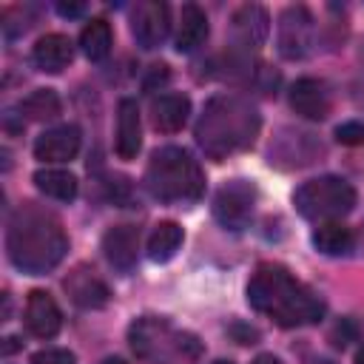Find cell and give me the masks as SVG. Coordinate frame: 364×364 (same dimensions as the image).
<instances>
[{
    "label": "cell",
    "mask_w": 364,
    "mask_h": 364,
    "mask_svg": "<svg viewBox=\"0 0 364 364\" xmlns=\"http://www.w3.org/2000/svg\"><path fill=\"white\" fill-rule=\"evenodd\" d=\"M26 327L37 338H54L63 327V313L46 290H31L26 299Z\"/></svg>",
    "instance_id": "obj_10"
},
{
    "label": "cell",
    "mask_w": 364,
    "mask_h": 364,
    "mask_svg": "<svg viewBox=\"0 0 364 364\" xmlns=\"http://www.w3.org/2000/svg\"><path fill=\"white\" fill-rule=\"evenodd\" d=\"M253 364H282V358H276L273 353H262V355L253 358Z\"/></svg>",
    "instance_id": "obj_30"
},
{
    "label": "cell",
    "mask_w": 364,
    "mask_h": 364,
    "mask_svg": "<svg viewBox=\"0 0 364 364\" xmlns=\"http://www.w3.org/2000/svg\"><path fill=\"white\" fill-rule=\"evenodd\" d=\"M102 253H105L108 264H114L117 270H122V273L134 270L136 256H139V230L134 225L108 228L102 236Z\"/></svg>",
    "instance_id": "obj_11"
},
{
    "label": "cell",
    "mask_w": 364,
    "mask_h": 364,
    "mask_svg": "<svg viewBox=\"0 0 364 364\" xmlns=\"http://www.w3.org/2000/svg\"><path fill=\"white\" fill-rule=\"evenodd\" d=\"M34 185L57 202H71L77 196V176L63 168H40L34 173Z\"/></svg>",
    "instance_id": "obj_20"
},
{
    "label": "cell",
    "mask_w": 364,
    "mask_h": 364,
    "mask_svg": "<svg viewBox=\"0 0 364 364\" xmlns=\"http://www.w3.org/2000/svg\"><path fill=\"white\" fill-rule=\"evenodd\" d=\"M336 139L344 145H364V122H341L336 128Z\"/></svg>",
    "instance_id": "obj_26"
},
{
    "label": "cell",
    "mask_w": 364,
    "mask_h": 364,
    "mask_svg": "<svg viewBox=\"0 0 364 364\" xmlns=\"http://www.w3.org/2000/svg\"><path fill=\"white\" fill-rule=\"evenodd\" d=\"M230 28H233V40L245 48H259L270 31V17L262 6L256 3H245L233 11V20H230Z\"/></svg>",
    "instance_id": "obj_15"
},
{
    "label": "cell",
    "mask_w": 364,
    "mask_h": 364,
    "mask_svg": "<svg viewBox=\"0 0 364 364\" xmlns=\"http://www.w3.org/2000/svg\"><path fill=\"white\" fill-rule=\"evenodd\" d=\"M165 80H168V68H165V65H154L151 80H145V91H151L154 82H165Z\"/></svg>",
    "instance_id": "obj_28"
},
{
    "label": "cell",
    "mask_w": 364,
    "mask_h": 364,
    "mask_svg": "<svg viewBox=\"0 0 364 364\" xmlns=\"http://www.w3.org/2000/svg\"><path fill=\"white\" fill-rule=\"evenodd\" d=\"M65 293L71 296V301L77 304V307H85V310H97V307H105L108 304V287H105V282L94 273V270H88V267H74L68 276H65Z\"/></svg>",
    "instance_id": "obj_14"
},
{
    "label": "cell",
    "mask_w": 364,
    "mask_h": 364,
    "mask_svg": "<svg viewBox=\"0 0 364 364\" xmlns=\"http://www.w3.org/2000/svg\"><path fill=\"white\" fill-rule=\"evenodd\" d=\"M247 301L279 327H304L324 316V301L282 264L256 267L247 282Z\"/></svg>",
    "instance_id": "obj_1"
},
{
    "label": "cell",
    "mask_w": 364,
    "mask_h": 364,
    "mask_svg": "<svg viewBox=\"0 0 364 364\" xmlns=\"http://www.w3.org/2000/svg\"><path fill=\"white\" fill-rule=\"evenodd\" d=\"M310 364H333V361H330V358H313Z\"/></svg>",
    "instance_id": "obj_33"
},
{
    "label": "cell",
    "mask_w": 364,
    "mask_h": 364,
    "mask_svg": "<svg viewBox=\"0 0 364 364\" xmlns=\"http://www.w3.org/2000/svg\"><path fill=\"white\" fill-rule=\"evenodd\" d=\"M145 185L151 196L162 202H193L205 191V173L185 148L165 145L151 154L145 168Z\"/></svg>",
    "instance_id": "obj_5"
},
{
    "label": "cell",
    "mask_w": 364,
    "mask_h": 364,
    "mask_svg": "<svg viewBox=\"0 0 364 364\" xmlns=\"http://www.w3.org/2000/svg\"><path fill=\"white\" fill-rule=\"evenodd\" d=\"M6 247L14 267L37 276L63 262L68 250V239L60 219L51 210H46L43 205L26 202L9 219Z\"/></svg>",
    "instance_id": "obj_2"
},
{
    "label": "cell",
    "mask_w": 364,
    "mask_h": 364,
    "mask_svg": "<svg viewBox=\"0 0 364 364\" xmlns=\"http://www.w3.org/2000/svg\"><path fill=\"white\" fill-rule=\"evenodd\" d=\"M208 34H210L208 14L196 3H185L182 14H179V26H176V51H182V54L196 51L208 40Z\"/></svg>",
    "instance_id": "obj_18"
},
{
    "label": "cell",
    "mask_w": 364,
    "mask_h": 364,
    "mask_svg": "<svg viewBox=\"0 0 364 364\" xmlns=\"http://www.w3.org/2000/svg\"><path fill=\"white\" fill-rule=\"evenodd\" d=\"M259 111L236 94H219L205 102V111L196 122V142L210 159H225L247 148L259 134Z\"/></svg>",
    "instance_id": "obj_3"
},
{
    "label": "cell",
    "mask_w": 364,
    "mask_h": 364,
    "mask_svg": "<svg viewBox=\"0 0 364 364\" xmlns=\"http://www.w3.org/2000/svg\"><path fill=\"white\" fill-rule=\"evenodd\" d=\"M353 333H355V330H353V324H347V321H344V330H341V324H338V327H336V333H333V344H336V347H347V338H350Z\"/></svg>",
    "instance_id": "obj_27"
},
{
    "label": "cell",
    "mask_w": 364,
    "mask_h": 364,
    "mask_svg": "<svg viewBox=\"0 0 364 364\" xmlns=\"http://www.w3.org/2000/svg\"><path fill=\"white\" fill-rule=\"evenodd\" d=\"M290 108L304 119H324L330 114V91L321 80L301 77L290 85Z\"/></svg>",
    "instance_id": "obj_12"
},
{
    "label": "cell",
    "mask_w": 364,
    "mask_h": 364,
    "mask_svg": "<svg viewBox=\"0 0 364 364\" xmlns=\"http://www.w3.org/2000/svg\"><path fill=\"white\" fill-rule=\"evenodd\" d=\"M100 364H125L122 358H105V361H100Z\"/></svg>",
    "instance_id": "obj_32"
},
{
    "label": "cell",
    "mask_w": 364,
    "mask_h": 364,
    "mask_svg": "<svg viewBox=\"0 0 364 364\" xmlns=\"http://www.w3.org/2000/svg\"><path fill=\"white\" fill-rule=\"evenodd\" d=\"M71 57H74L71 40H68L65 34H57V31L43 34V37L34 43V48H31L34 65H37L40 71H48V74H60V71L71 63Z\"/></svg>",
    "instance_id": "obj_17"
},
{
    "label": "cell",
    "mask_w": 364,
    "mask_h": 364,
    "mask_svg": "<svg viewBox=\"0 0 364 364\" xmlns=\"http://www.w3.org/2000/svg\"><path fill=\"white\" fill-rule=\"evenodd\" d=\"M119 159H134L142 148V125H139V108L136 100L125 97L117 108V139H114Z\"/></svg>",
    "instance_id": "obj_16"
},
{
    "label": "cell",
    "mask_w": 364,
    "mask_h": 364,
    "mask_svg": "<svg viewBox=\"0 0 364 364\" xmlns=\"http://www.w3.org/2000/svg\"><path fill=\"white\" fill-rule=\"evenodd\" d=\"M213 364H233V361H225V358H219V361H213Z\"/></svg>",
    "instance_id": "obj_34"
},
{
    "label": "cell",
    "mask_w": 364,
    "mask_h": 364,
    "mask_svg": "<svg viewBox=\"0 0 364 364\" xmlns=\"http://www.w3.org/2000/svg\"><path fill=\"white\" fill-rule=\"evenodd\" d=\"M80 151V128L77 125H57L37 136L34 156L43 162H68Z\"/></svg>",
    "instance_id": "obj_13"
},
{
    "label": "cell",
    "mask_w": 364,
    "mask_h": 364,
    "mask_svg": "<svg viewBox=\"0 0 364 364\" xmlns=\"http://www.w3.org/2000/svg\"><path fill=\"white\" fill-rule=\"evenodd\" d=\"M313 46V14L304 6H287L279 17V51L287 60H301Z\"/></svg>",
    "instance_id": "obj_8"
},
{
    "label": "cell",
    "mask_w": 364,
    "mask_h": 364,
    "mask_svg": "<svg viewBox=\"0 0 364 364\" xmlns=\"http://www.w3.org/2000/svg\"><path fill=\"white\" fill-rule=\"evenodd\" d=\"M82 3H57V11L63 14V17H77V14H82Z\"/></svg>",
    "instance_id": "obj_29"
},
{
    "label": "cell",
    "mask_w": 364,
    "mask_h": 364,
    "mask_svg": "<svg viewBox=\"0 0 364 364\" xmlns=\"http://www.w3.org/2000/svg\"><path fill=\"white\" fill-rule=\"evenodd\" d=\"M191 114V100L185 94H162L151 105V122L162 134H176Z\"/></svg>",
    "instance_id": "obj_19"
},
{
    "label": "cell",
    "mask_w": 364,
    "mask_h": 364,
    "mask_svg": "<svg viewBox=\"0 0 364 364\" xmlns=\"http://www.w3.org/2000/svg\"><path fill=\"white\" fill-rule=\"evenodd\" d=\"M111 43H114L111 26H108L102 17L88 20V23L82 26V31H80V48H82V54H85L88 60H94V63H100V60H105V57L111 54Z\"/></svg>",
    "instance_id": "obj_22"
},
{
    "label": "cell",
    "mask_w": 364,
    "mask_h": 364,
    "mask_svg": "<svg viewBox=\"0 0 364 364\" xmlns=\"http://www.w3.org/2000/svg\"><path fill=\"white\" fill-rule=\"evenodd\" d=\"M60 97L51 91V88H37L31 91L23 102H20V114L31 122H46V119H54L60 117Z\"/></svg>",
    "instance_id": "obj_24"
},
{
    "label": "cell",
    "mask_w": 364,
    "mask_h": 364,
    "mask_svg": "<svg viewBox=\"0 0 364 364\" xmlns=\"http://www.w3.org/2000/svg\"><path fill=\"white\" fill-rule=\"evenodd\" d=\"M353 230L341 222H321L313 230V245L324 253V256H344L353 250Z\"/></svg>",
    "instance_id": "obj_21"
},
{
    "label": "cell",
    "mask_w": 364,
    "mask_h": 364,
    "mask_svg": "<svg viewBox=\"0 0 364 364\" xmlns=\"http://www.w3.org/2000/svg\"><path fill=\"white\" fill-rule=\"evenodd\" d=\"M182 245V228L176 222H156L148 236V256L154 262H168Z\"/></svg>",
    "instance_id": "obj_23"
},
{
    "label": "cell",
    "mask_w": 364,
    "mask_h": 364,
    "mask_svg": "<svg viewBox=\"0 0 364 364\" xmlns=\"http://www.w3.org/2000/svg\"><path fill=\"white\" fill-rule=\"evenodd\" d=\"M253 205H256V188L247 179H230L225 182L216 196H213V216L222 228L228 230H242L250 216H253Z\"/></svg>",
    "instance_id": "obj_7"
},
{
    "label": "cell",
    "mask_w": 364,
    "mask_h": 364,
    "mask_svg": "<svg viewBox=\"0 0 364 364\" xmlns=\"http://www.w3.org/2000/svg\"><path fill=\"white\" fill-rule=\"evenodd\" d=\"M355 364H364V347L355 353Z\"/></svg>",
    "instance_id": "obj_31"
},
{
    "label": "cell",
    "mask_w": 364,
    "mask_h": 364,
    "mask_svg": "<svg viewBox=\"0 0 364 364\" xmlns=\"http://www.w3.org/2000/svg\"><path fill=\"white\" fill-rule=\"evenodd\" d=\"M296 210L313 222H336L355 205V188L341 176H316L293 193Z\"/></svg>",
    "instance_id": "obj_6"
},
{
    "label": "cell",
    "mask_w": 364,
    "mask_h": 364,
    "mask_svg": "<svg viewBox=\"0 0 364 364\" xmlns=\"http://www.w3.org/2000/svg\"><path fill=\"white\" fill-rule=\"evenodd\" d=\"M131 31L142 48H156L171 31V11L159 0H142L131 11Z\"/></svg>",
    "instance_id": "obj_9"
},
{
    "label": "cell",
    "mask_w": 364,
    "mask_h": 364,
    "mask_svg": "<svg viewBox=\"0 0 364 364\" xmlns=\"http://www.w3.org/2000/svg\"><path fill=\"white\" fill-rule=\"evenodd\" d=\"M131 350L145 364H193L202 355V344L193 333L173 327L162 316H142L128 330Z\"/></svg>",
    "instance_id": "obj_4"
},
{
    "label": "cell",
    "mask_w": 364,
    "mask_h": 364,
    "mask_svg": "<svg viewBox=\"0 0 364 364\" xmlns=\"http://www.w3.org/2000/svg\"><path fill=\"white\" fill-rule=\"evenodd\" d=\"M31 364H77V358H74V353H68L63 347H46L31 355Z\"/></svg>",
    "instance_id": "obj_25"
}]
</instances>
